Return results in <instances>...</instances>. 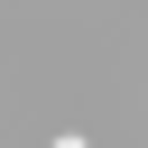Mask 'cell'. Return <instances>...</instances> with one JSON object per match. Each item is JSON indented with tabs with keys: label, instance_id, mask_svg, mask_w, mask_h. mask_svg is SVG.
<instances>
[{
	"label": "cell",
	"instance_id": "obj_1",
	"mask_svg": "<svg viewBox=\"0 0 148 148\" xmlns=\"http://www.w3.org/2000/svg\"><path fill=\"white\" fill-rule=\"evenodd\" d=\"M65 148H83V139H65Z\"/></svg>",
	"mask_w": 148,
	"mask_h": 148
}]
</instances>
